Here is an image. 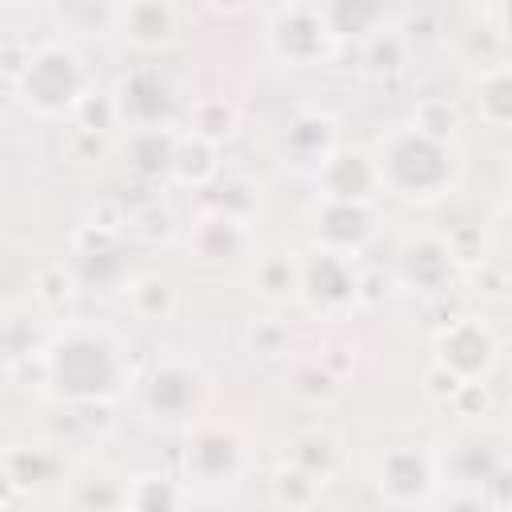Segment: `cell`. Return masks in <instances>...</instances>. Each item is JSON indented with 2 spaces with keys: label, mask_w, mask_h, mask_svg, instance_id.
<instances>
[{
  "label": "cell",
  "mask_w": 512,
  "mask_h": 512,
  "mask_svg": "<svg viewBox=\"0 0 512 512\" xmlns=\"http://www.w3.org/2000/svg\"><path fill=\"white\" fill-rule=\"evenodd\" d=\"M448 256H452V252H448L440 240H412V244L400 252V272H404L408 284H416V288H424V292H436V288L444 284L448 268H452Z\"/></svg>",
  "instance_id": "obj_15"
},
{
  "label": "cell",
  "mask_w": 512,
  "mask_h": 512,
  "mask_svg": "<svg viewBox=\"0 0 512 512\" xmlns=\"http://www.w3.org/2000/svg\"><path fill=\"white\" fill-rule=\"evenodd\" d=\"M376 484L388 504H420L432 488V464L412 448H392L376 468Z\"/></svg>",
  "instance_id": "obj_11"
},
{
  "label": "cell",
  "mask_w": 512,
  "mask_h": 512,
  "mask_svg": "<svg viewBox=\"0 0 512 512\" xmlns=\"http://www.w3.org/2000/svg\"><path fill=\"white\" fill-rule=\"evenodd\" d=\"M216 144H208V140H200V136H192V140H184V144H176L172 148V176L176 180H184V184H196V188H204L208 180H216Z\"/></svg>",
  "instance_id": "obj_20"
},
{
  "label": "cell",
  "mask_w": 512,
  "mask_h": 512,
  "mask_svg": "<svg viewBox=\"0 0 512 512\" xmlns=\"http://www.w3.org/2000/svg\"><path fill=\"white\" fill-rule=\"evenodd\" d=\"M248 244V232H244V220L228 216V212H212L192 228V248L204 264H228L244 252Z\"/></svg>",
  "instance_id": "obj_13"
},
{
  "label": "cell",
  "mask_w": 512,
  "mask_h": 512,
  "mask_svg": "<svg viewBox=\"0 0 512 512\" xmlns=\"http://www.w3.org/2000/svg\"><path fill=\"white\" fill-rule=\"evenodd\" d=\"M376 172L380 188H392L404 200H436L452 180V156L444 140L408 128L388 136V144L376 156Z\"/></svg>",
  "instance_id": "obj_2"
},
{
  "label": "cell",
  "mask_w": 512,
  "mask_h": 512,
  "mask_svg": "<svg viewBox=\"0 0 512 512\" xmlns=\"http://www.w3.org/2000/svg\"><path fill=\"white\" fill-rule=\"evenodd\" d=\"M332 28H328V20L316 12V8H308V4H296V8H288V12H280L276 20H272V28H268V44H272V52L280 56V60H288L292 68H312V64H320L328 52H332Z\"/></svg>",
  "instance_id": "obj_7"
},
{
  "label": "cell",
  "mask_w": 512,
  "mask_h": 512,
  "mask_svg": "<svg viewBox=\"0 0 512 512\" xmlns=\"http://www.w3.org/2000/svg\"><path fill=\"white\" fill-rule=\"evenodd\" d=\"M204 400H208V380L196 364L184 360L156 364L144 384V408L160 424H192L204 412Z\"/></svg>",
  "instance_id": "obj_4"
},
{
  "label": "cell",
  "mask_w": 512,
  "mask_h": 512,
  "mask_svg": "<svg viewBox=\"0 0 512 512\" xmlns=\"http://www.w3.org/2000/svg\"><path fill=\"white\" fill-rule=\"evenodd\" d=\"M188 124H192V136L208 140V144H220L236 132L240 124V112L236 104H228L224 96H208V100H196L192 112H188Z\"/></svg>",
  "instance_id": "obj_18"
},
{
  "label": "cell",
  "mask_w": 512,
  "mask_h": 512,
  "mask_svg": "<svg viewBox=\"0 0 512 512\" xmlns=\"http://www.w3.org/2000/svg\"><path fill=\"white\" fill-rule=\"evenodd\" d=\"M316 184H320L324 200H360V204H368L380 188V172H376V160L368 152L332 148L316 164Z\"/></svg>",
  "instance_id": "obj_8"
},
{
  "label": "cell",
  "mask_w": 512,
  "mask_h": 512,
  "mask_svg": "<svg viewBox=\"0 0 512 512\" xmlns=\"http://www.w3.org/2000/svg\"><path fill=\"white\" fill-rule=\"evenodd\" d=\"M324 20H328L332 36H364L376 28L380 4L376 0H328Z\"/></svg>",
  "instance_id": "obj_21"
},
{
  "label": "cell",
  "mask_w": 512,
  "mask_h": 512,
  "mask_svg": "<svg viewBox=\"0 0 512 512\" xmlns=\"http://www.w3.org/2000/svg\"><path fill=\"white\" fill-rule=\"evenodd\" d=\"M372 236V212L360 200H324L316 216V240L332 252H356Z\"/></svg>",
  "instance_id": "obj_12"
},
{
  "label": "cell",
  "mask_w": 512,
  "mask_h": 512,
  "mask_svg": "<svg viewBox=\"0 0 512 512\" xmlns=\"http://www.w3.org/2000/svg\"><path fill=\"white\" fill-rule=\"evenodd\" d=\"M272 488H276V500H280V504H312L316 492H320V480H312L304 468L288 464V468L276 472Z\"/></svg>",
  "instance_id": "obj_24"
},
{
  "label": "cell",
  "mask_w": 512,
  "mask_h": 512,
  "mask_svg": "<svg viewBox=\"0 0 512 512\" xmlns=\"http://www.w3.org/2000/svg\"><path fill=\"white\" fill-rule=\"evenodd\" d=\"M16 88H20V100L40 112V116H60L68 108H76L84 100V88H88V72L80 64V56L72 48H60V44H44L36 52H28V64L24 72L16 76Z\"/></svg>",
  "instance_id": "obj_3"
},
{
  "label": "cell",
  "mask_w": 512,
  "mask_h": 512,
  "mask_svg": "<svg viewBox=\"0 0 512 512\" xmlns=\"http://www.w3.org/2000/svg\"><path fill=\"white\" fill-rule=\"evenodd\" d=\"M296 284H300V268L288 264V256H272V260L260 264V288H264L268 296H284V292H292Z\"/></svg>",
  "instance_id": "obj_28"
},
{
  "label": "cell",
  "mask_w": 512,
  "mask_h": 512,
  "mask_svg": "<svg viewBox=\"0 0 512 512\" xmlns=\"http://www.w3.org/2000/svg\"><path fill=\"white\" fill-rule=\"evenodd\" d=\"M172 304H176V292H172V284H168L164 276H140V280L132 284V308H136L144 320L168 316Z\"/></svg>",
  "instance_id": "obj_22"
},
{
  "label": "cell",
  "mask_w": 512,
  "mask_h": 512,
  "mask_svg": "<svg viewBox=\"0 0 512 512\" xmlns=\"http://www.w3.org/2000/svg\"><path fill=\"white\" fill-rule=\"evenodd\" d=\"M424 384H428V392H432V396H452V392H456V384H460V376L436 360V368H428Z\"/></svg>",
  "instance_id": "obj_29"
},
{
  "label": "cell",
  "mask_w": 512,
  "mask_h": 512,
  "mask_svg": "<svg viewBox=\"0 0 512 512\" xmlns=\"http://www.w3.org/2000/svg\"><path fill=\"white\" fill-rule=\"evenodd\" d=\"M48 380L60 396L92 404V400H108L120 392L124 380V356L116 348V340L108 332H92V328H76L68 336H60L48 352Z\"/></svg>",
  "instance_id": "obj_1"
},
{
  "label": "cell",
  "mask_w": 512,
  "mask_h": 512,
  "mask_svg": "<svg viewBox=\"0 0 512 512\" xmlns=\"http://www.w3.org/2000/svg\"><path fill=\"white\" fill-rule=\"evenodd\" d=\"M332 144H336V124H332V116H320V112L296 116L284 132V148L308 164H320L332 152Z\"/></svg>",
  "instance_id": "obj_16"
},
{
  "label": "cell",
  "mask_w": 512,
  "mask_h": 512,
  "mask_svg": "<svg viewBox=\"0 0 512 512\" xmlns=\"http://www.w3.org/2000/svg\"><path fill=\"white\" fill-rule=\"evenodd\" d=\"M480 116L488 124H496V128L508 124V72L504 68L484 76V84H480Z\"/></svg>",
  "instance_id": "obj_25"
},
{
  "label": "cell",
  "mask_w": 512,
  "mask_h": 512,
  "mask_svg": "<svg viewBox=\"0 0 512 512\" xmlns=\"http://www.w3.org/2000/svg\"><path fill=\"white\" fill-rule=\"evenodd\" d=\"M296 288L304 292L308 308L320 312V316H340L360 296V280H356L348 256L332 252V248H320L308 264H300V284Z\"/></svg>",
  "instance_id": "obj_6"
},
{
  "label": "cell",
  "mask_w": 512,
  "mask_h": 512,
  "mask_svg": "<svg viewBox=\"0 0 512 512\" xmlns=\"http://www.w3.org/2000/svg\"><path fill=\"white\" fill-rule=\"evenodd\" d=\"M416 128H420L424 136L448 140V136L460 128V112H456L448 100H424L420 112H416Z\"/></svg>",
  "instance_id": "obj_26"
},
{
  "label": "cell",
  "mask_w": 512,
  "mask_h": 512,
  "mask_svg": "<svg viewBox=\"0 0 512 512\" xmlns=\"http://www.w3.org/2000/svg\"><path fill=\"white\" fill-rule=\"evenodd\" d=\"M292 464L296 468H304L312 480H328L332 476V468H336V440L328 436V432H320V428H308V432H300L292 444Z\"/></svg>",
  "instance_id": "obj_19"
},
{
  "label": "cell",
  "mask_w": 512,
  "mask_h": 512,
  "mask_svg": "<svg viewBox=\"0 0 512 512\" xmlns=\"http://www.w3.org/2000/svg\"><path fill=\"white\" fill-rule=\"evenodd\" d=\"M124 500L136 508H172L184 500V492L164 476H136V492H124Z\"/></svg>",
  "instance_id": "obj_23"
},
{
  "label": "cell",
  "mask_w": 512,
  "mask_h": 512,
  "mask_svg": "<svg viewBox=\"0 0 512 512\" xmlns=\"http://www.w3.org/2000/svg\"><path fill=\"white\" fill-rule=\"evenodd\" d=\"M112 108H116V120H124L128 128H156L168 112V84L156 72H132L116 88Z\"/></svg>",
  "instance_id": "obj_10"
},
{
  "label": "cell",
  "mask_w": 512,
  "mask_h": 512,
  "mask_svg": "<svg viewBox=\"0 0 512 512\" xmlns=\"http://www.w3.org/2000/svg\"><path fill=\"white\" fill-rule=\"evenodd\" d=\"M184 472H188L192 484H208V488L236 484L240 472H244V440H240V432L228 428V424H200L188 436Z\"/></svg>",
  "instance_id": "obj_5"
},
{
  "label": "cell",
  "mask_w": 512,
  "mask_h": 512,
  "mask_svg": "<svg viewBox=\"0 0 512 512\" xmlns=\"http://www.w3.org/2000/svg\"><path fill=\"white\" fill-rule=\"evenodd\" d=\"M120 24L136 48H160L176 36V12L168 0H128Z\"/></svg>",
  "instance_id": "obj_14"
},
{
  "label": "cell",
  "mask_w": 512,
  "mask_h": 512,
  "mask_svg": "<svg viewBox=\"0 0 512 512\" xmlns=\"http://www.w3.org/2000/svg\"><path fill=\"white\" fill-rule=\"evenodd\" d=\"M208 4H212L216 12H244L248 0H208Z\"/></svg>",
  "instance_id": "obj_30"
},
{
  "label": "cell",
  "mask_w": 512,
  "mask_h": 512,
  "mask_svg": "<svg viewBox=\"0 0 512 512\" xmlns=\"http://www.w3.org/2000/svg\"><path fill=\"white\" fill-rule=\"evenodd\" d=\"M288 348V328L280 320H256L248 328V352L260 356V360H272Z\"/></svg>",
  "instance_id": "obj_27"
},
{
  "label": "cell",
  "mask_w": 512,
  "mask_h": 512,
  "mask_svg": "<svg viewBox=\"0 0 512 512\" xmlns=\"http://www.w3.org/2000/svg\"><path fill=\"white\" fill-rule=\"evenodd\" d=\"M436 352H440V364L452 368L464 380V376H476V372H484L492 364L496 340H492V332L480 320H456L452 328L440 332Z\"/></svg>",
  "instance_id": "obj_9"
},
{
  "label": "cell",
  "mask_w": 512,
  "mask_h": 512,
  "mask_svg": "<svg viewBox=\"0 0 512 512\" xmlns=\"http://www.w3.org/2000/svg\"><path fill=\"white\" fill-rule=\"evenodd\" d=\"M172 148L176 140L156 124V128H132L128 136V164L140 176H164L172 168Z\"/></svg>",
  "instance_id": "obj_17"
}]
</instances>
